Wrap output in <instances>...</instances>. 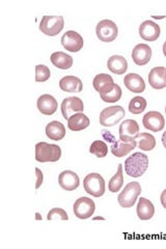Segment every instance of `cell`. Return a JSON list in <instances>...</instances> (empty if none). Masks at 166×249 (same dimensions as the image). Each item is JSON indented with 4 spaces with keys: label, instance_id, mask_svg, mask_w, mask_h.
<instances>
[{
    "label": "cell",
    "instance_id": "cell-32",
    "mask_svg": "<svg viewBox=\"0 0 166 249\" xmlns=\"http://www.w3.org/2000/svg\"><path fill=\"white\" fill-rule=\"evenodd\" d=\"M51 73L48 67L44 65H37L36 67V81L37 82H45L50 78Z\"/></svg>",
    "mask_w": 166,
    "mask_h": 249
},
{
    "label": "cell",
    "instance_id": "cell-18",
    "mask_svg": "<svg viewBox=\"0 0 166 249\" xmlns=\"http://www.w3.org/2000/svg\"><path fill=\"white\" fill-rule=\"evenodd\" d=\"M148 82L155 89L166 88V68L156 67L152 69L148 74Z\"/></svg>",
    "mask_w": 166,
    "mask_h": 249
},
{
    "label": "cell",
    "instance_id": "cell-30",
    "mask_svg": "<svg viewBox=\"0 0 166 249\" xmlns=\"http://www.w3.org/2000/svg\"><path fill=\"white\" fill-rule=\"evenodd\" d=\"M90 153L97 156L98 158H104L108 154V145L102 140H94L91 144Z\"/></svg>",
    "mask_w": 166,
    "mask_h": 249
},
{
    "label": "cell",
    "instance_id": "cell-16",
    "mask_svg": "<svg viewBox=\"0 0 166 249\" xmlns=\"http://www.w3.org/2000/svg\"><path fill=\"white\" fill-rule=\"evenodd\" d=\"M152 58V49L147 44H138L132 51V59L137 66H145Z\"/></svg>",
    "mask_w": 166,
    "mask_h": 249
},
{
    "label": "cell",
    "instance_id": "cell-24",
    "mask_svg": "<svg viewBox=\"0 0 166 249\" xmlns=\"http://www.w3.org/2000/svg\"><path fill=\"white\" fill-rule=\"evenodd\" d=\"M46 135L48 138L58 142L66 136V128L60 122H50L46 127Z\"/></svg>",
    "mask_w": 166,
    "mask_h": 249
},
{
    "label": "cell",
    "instance_id": "cell-6",
    "mask_svg": "<svg viewBox=\"0 0 166 249\" xmlns=\"http://www.w3.org/2000/svg\"><path fill=\"white\" fill-rule=\"evenodd\" d=\"M84 190L90 196L94 197H100L105 193V181L99 174H90L83 180Z\"/></svg>",
    "mask_w": 166,
    "mask_h": 249
},
{
    "label": "cell",
    "instance_id": "cell-3",
    "mask_svg": "<svg viewBox=\"0 0 166 249\" xmlns=\"http://www.w3.org/2000/svg\"><path fill=\"white\" fill-rule=\"evenodd\" d=\"M102 133H103V137L111 143L110 150H111V153L117 158H122V157H125V156H127L129 153H131L134 149H135L137 145V140L132 142H125L121 139L116 140L109 131L103 130Z\"/></svg>",
    "mask_w": 166,
    "mask_h": 249
},
{
    "label": "cell",
    "instance_id": "cell-34",
    "mask_svg": "<svg viewBox=\"0 0 166 249\" xmlns=\"http://www.w3.org/2000/svg\"><path fill=\"white\" fill-rule=\"evenodd\" d=\"M36 174H37V185H36V189H38L39 187L43 184V173L41 169H38L37 167L36 168Z\"/></svg>",
    "mask_w": 166,
    "mask_h": 249
},
{
    "label": "cell",
    "instance_id": "cell-26",
    "mask_svg": "<svg viewBox=\"0 0 166 249\" xmlns=\"http://www.w3.org/2000/svg\"><path fill=\"white\" fill-rule=\"evenodd\" d=\"M123 95V91L120 85L117 84H112L107 90L103 91L100 93L101 99L104 101L106 103H115L117 101H120Z\"/></svg>",
    "mask_w": 166,
    "mask_h": 249
},
{
    "label": "cell",
    "instance_id": "cell-36",
    "mask_svg": "<svg viewBox=\"0 0 166 249\" xmlns=\"http://www.w3.org/2000/svg\"><path fill=\"white\" fill-rule=\"evenodd\" d=\"M162 143H163V146L166 149V131L163 133L162 135Z\"/></svg>",
    "mask_w": 166,
    "mask_h": 249
},
{
    "label": "cell",
    "instance_id": "cell-1",
    "mask_svg": "<svg viewBox=\"0 0 166 249\" xmlns=\"http://www.w3.org/2000/svg\"><path fill=\"white\" fill-rule=\"evenodd\" d=\"M148 167V157L144 153H134L125 161V171L129 177L140 178Z\"/></svg>",
    "mask_w": 166,
    "mask_h": 249
},
{
    "label": "cell",
    "instance_id": "cell-38",
    "mask_svg": "<svg viewBox=\"0 0 166 249\" xmlns=\"http://www.w3.org/2000/svg\"><path fill=\"white\" fill-rule=\"evenodd\" d=\"M93 220H105V218H103V217H94Z\"/></svg>",
    "mask_w": 166,
    "mask_h": 249
},
{
    "label": "cell",
    "instance_id": "cell-41",
    "mask_svg": "<svg viewBox=\"0 0 166 249\" xmlns=\"http://www.w3.org/2000/svg\"><path fill=\"white\" fill-rule=\"evenodd\" d=\"M165 112H166V107H165Z\"/></svg>",
    "mask_w": 166,
    "mask_h": 249
},
{
    "label": "cell",
    "instance_id": "cell-8",
    "mask_svg": "<svg viewBox=\"0 0 166 249\" xmlns=\"http://www.w3.org/2000/svg\"><path fill=\"white\" fill-rule=\"evenodd\" d=\"M96 34L101 42L110 43L113 42L116 38L118 35V28L113 21L102 20L98 23Z\"/></svg>",
    "mask_w": 166,
    "mask_h": 249
},
{
    "label": "cell",
    "instance_id": "cell-12",
    "mask_svg": "<svg viewBox=\"0 0 166 249\" xmlns=\"http://www.w3.org/2000/svg\"><path fill=\"white\" fill-rule=\"evenodd\" d=\"M61 44L64 48L70 52H78L83 48V38L78 33L74 30H69L62 36Z\"/></svg>",
    "mask_w": 166,
    "mask_h": 249
},
{
    "label": "cell",
    "instance_id": "cell-33",
    "mask_svg": "<svg viewBox=\"0 0 166 249\" xmlns=\"http://www.w3.org/2000/svg\"><path fill=\"white\" fill-rule=\"evenodd\" d=\"M47 219L48 220H55V219H60V220H68L69 216L65 210L60 208H54L47 215Z\"/></svg>",
    "mask_w": 166,
    "mask_h": 249
},
{
    "label": "cell",
    "instance_id": "cell-35",
    "mask_svg": "<svg viewBox=\"0 0 166 249\" xmlns=\"http://www.w3.org/2000/svg\"><path fill=\"white\" fill-rule=\"evenodd\" d=\"M160 200H161V204H162L163 208H165V209H166V189H165V190H163V192L161 193Z\"/></svg>",
    "mask_w": 166,
    "mask_h": 249
},
{
    "label": "cell",
    "instance_id": "cell-15",
    "mask_svg": "<svg viewBox=\"0 0 166 249\" xmlns=\"http://www.w3.org/2000/svg\"><path fill=\"white\" fill-rule=\"evenodd\" d=\"M59 186L64 190L73 191L80 185V180L76 173L72 170H65L58 177Z\"/></svg>",
    "mask_w": 166,
    "mask_h": 249
},
{
    "label": "cell",
    "instance_id": "cell-31",
    "mask_svg": "<svg viewBox=\"0 0 166 249\" xmlns=\"http://www.w3.org/2000/svg\"><path fill=\"white\" fill-rule=\"evenodd\" d=\"M147 108V100L142 97L133 98L129 103V111L133 114L144 112Z\"/></svg>",
    "mask_w": 166,
    "mask_h": 249
},
{
    "label": "cell",
    "instance_id": "cell-29",
    "mask_svg": "<svg viewBox=\"0 0 166 249\" xmlns=\"http://www.w3.org/2000/svg\"><path fill=\"white\" fill-rule=\"evenodd\" d=\"M124 185V175H123V164L118 165L117 173L111 178L108 183V189L110 192L115 193L120 191Z\"/></svg>",
    "mask_w": 166,
    "mask_h": 249
},
{
    "label": "cell",
    "instance_id": "cell-22",
    "mask_svg": "<svg viewBox=\"0 0 166 249\" xmlns=\"http://www.w3.org/2000/svg\"><path fill=\"white\" fill-rule=\"evenodd\" d=\"M107 68L116 75H123L128 70V61L122 55H112L107 61Z\"/></svg>",
    "mask_w": 166,
    "mask_h": 249
},
{
    "label": "cell",
    "instance_id": "cell-4",
    "mask_svg": "<svg viewBox=\"0 0 166 249\" xmlns=\"http://www.w3.org/2000/svg\"><path fill=\"white\" fill-rule=\"evenodd\" d=\"M141 193V186L138 182H132L125 186L124 190L117 196L118 204L123 208H132Z\"/></svg>",
    "mask_w": 166,
    "mask_h": 249
},
{
    "label": "cell",
    "instance_id": "cell-27",
    "mask_svg": "<svg viewBox=\"0 0 166 249\" xmlns=\"http://www.w3.org/2000/svg\"><path fill=\"white\" fill-rule=\"evenodd\" d=\"M112 84H114L112 77L107 74H99L93 78V81H92L94 89H96L99 93H102L103 91L107 90Z\"/></svg>",
    "mask_w": 166,
    "mask_h": 249
},
{
    "label": "cell",
    "instance_id": "cell-11",
    "mask_svg": "<svg viewBox=\"0 0 166 249\" xmlns=\"http://www.w3.org/2000/svg\"><path fill=\"white\" fill-rule=\"evenodd\" d=\"M60 108L64 119L69 120L74 112H82L84 110V104L80 98L69 97L62 101Z\"/></svg>",
    "mask_w": 166,
    "mask_h": 249
},
{
    "label": "cell",
    "instance_id": "cell-20",
    "mask_svg": "<svg viewBox=\"0 0 166 249\" xmlns=\"http://www.w3.org/2000/svg\"><path fill=\"white\" fill-rule=\"evenodd\" d=\"M59 88L62 91L80 92L83 89L82 81L75 76H65L59 81Z\"/></svg>",
    "mask_w": 166,
    "mask_h": 249
},
{
    "label": "cell",
    "instance_id": "cell-17",
    "mask_svg": "<svg viewBox=\"0 0 166 249\" xmlns=\"http://www.w3.org/2000/svg\"><path fill=\"white\" fill-rule=\"evenodd\" d=\"M57 101L51 95H42L37 99V109L44 115H52L57 110Z\"/></svg>",
    "mask_w": 166,
    "mask_h": 249
},
{
    "label": "cell",
    "instance_id": "cell-25",
    "mask_svg": "<svg viewBox=\"0 0 166 249\" xmlns=\"http://www.w3.org/2000/svg\"><path fill=\"white\" fill-rule=\"evenodd\" d=\"M51 62L56 67L61 70H69L73 66V57L68 55L67 53L64 52H54L51 55Z\"/></svg>",
    "mask_w": 166,
    "mask_h": 249
},
{
    "label": "cell",
    "instance_id": "cell-40",
    "mask_svg": "<svg viewBox=\"0 0 166 249\" xmlns=\"http://www.w3.org/2000/svg\"><path fill=\"white\" fill-rule=\"evenodd\" d=\"M37 220L41 219V217H39V214H38V213H37Z\"/></svg>",
    "mask_w": 166,
    "mask_h": 249
},
{
    "label": "cell",
    "instance_id": "cell-9",
    "mask_svg": "<svg viewBox=\"0 0 166 249\" xmlns=\"http://www.w3.org/2000/svg\"><path fill=\"white\" fill-rule=\"evenodd\" d=\"M94 210H96V205L93 200L85 196L78 198L73 207L74 214L79 219H88L93 215Z\"/></svg>",
    "mask_w": 166,
    "mask_h": 249
},
{
    "label": "cell",
    "instance_id": "cell-13",
    "mask_svg": "<svg viewBox=\"0 0 166 249\" xmlns=\"http://www.w3.org/2000/svg\"><path fill=\"white\" fill-rule=\"evenodd\" d=\"M160 26L155 22L147 20L141 23L139 27V36L148 42H154L160 36Z\"/></svg>",
    "mask_w": 166,
    "mask_h": 249
},
{
    "label": "cell",
    "instance_id": "cell-23",
    "mask_svg": "<svg viewBox=\"0 0 166 249\" xmlns=\"http://www.w3.org/2000/svg\"><path fill=\"white\" fill-rule=\"evenodd\" d=\"M90 119L83 112H77L68 120V128L72 131H81L90 126Z\"/></svg>",
    "mask_w": 166,
    "mask_h": 249
},
{
    "label": "cell",
    "instance_id": "cell-2",
    "mask_svg": "<svg viewBox=\"0 0 166 249\" xmlns=\"http://www.w3.org/2000/svg\"><path fill=\"white\" fill-rule=\"evenodd\" d=\"M61 157V149L57 144L38 142L36 145V160L38 162H56Z\"/></svg>",
    "mask_w": 166,
    "mask_h": 249
},
{
    "label": "cell",
    "instance_id": "cell-14",
    "mask_svg": "<svg viewBox=\"0 0 166 249\" xmlns=\"http://www.w3.org/2000/svg\"><path fill=\"white\" fill-rule=\"evenodd\" d=\"M144 126L153 132H160L165 126L164 116L158 111H149L144 116Z\"/></svg>",
    "mask_w": 166,
    "mask_h": 249
},
{
    "label": "cell",
    "instance_id": "cell-7",
    "mask_svg": "<svg viewBox=\"0 0 166 249\" xmlns=\"http://www.w3.org/2000/svg\"><path fill=\"white\" fill-rule=\"evenodd\" d=\"M125 116V109L122 106H111L103 109L100 113V124L103 127H113Z\"/></svg>",
    "mask_w": 166,
    "mask_h": 249
},
{
    "label": "cell",
    "instance_id": "cell-19",
    "mask_svg": "<svg viewBox=\"0 0 166 249\" xmlns=\"http://www.w3.org/2000/svg\"><path fill=\"white\" fill-rule=\"evenodd\" d=\"M124 83L126 85V88L132 92L139 93L145 91L146 89V83L144 78L137 74L130 73L128 75H126L124 78Z\"/></svg>",
    "mask_w": 166,
    "mask_h": 249
},
{
    "label": "cell",
    "instance_id": "cell-21",
    "mask_svg": "<svg viewBox=\"0 0 166 249\" xmlns=\"http://www.w3.org/2000/svg\"><path fill=\"white\" fill-rule=\"evenodd\" d=\"M155 214V207L152 201L141 197L138 200L137 205V216L140 220H149L152 219Z\"/></svg>",
    "mask_w": 166,
    "mask_h": 249
},
{
    "label": "cell",
    "instance_id": "cell-10",
    "mask_svg": "<svg viewBox=\"0 0 166 249\" xmlns=\"http://www.w3.org/2000/svg\"><path fill=\"white\" fill-rule=\"evenodd\" d=\"M120 139L125 142H132L137 139L139 133V124L134 120H126L120 126Z\"/></svg>",
    "mask_w": 166,
    "mask_h": 249
},
{
    "label": "cell",
    "instance_id": "cell-39",
    "mask_svg": "<svg viewBox=\"0 0 166 249\" xmlns=\"http://www.w3.org/2000/svg\"><path fill=\"white\" fill-rule=\"evenodd\" d=\"M154 19H163L165 18V16H160V17H158V16H153Z\"/></svg>",
    "mask_w": 166,
    "mask_h": 249
},
{
    "label": "cell",
    "instance_id": "cell-37",
    "mask_svg": "<svg viewBox=\"0 0 166 249\" xmlns=\"http://www.w3.org/2000/svg\"><path fill=\"white\" fill-rule=\"evenodd\" d=\"M162 50H163V54H164L165 57H166V42L163 44V48H162Z\"/></svg>",
    "mask_w": 166,
    "mask_h": 249
},
{
    "label": "cell",
    "instance_id": "cell-28",
    "mask_svg": "<svg viewBox=\"0 0 166 249\" xmlns=\"http://www.w3.org/2000/svg\"><path fill=\"white\" fill-rule=\"evenodd\" d=\"M138 147L142 151H152L156 146V138L149 133H141L137 137Z\"/></svg>",
    "mask_w": 166,
    "mask_h": 249
},
{
    "label": "cell",
    "instance_id": "cell-5",
    "mask_svg": "<svg viewBox=\"0 0 166 249\" xmlns=\"http://www.w3.org/2000/svg\"><path fill=\"white\" fill-rule=\"evenodd\" d=\"M65 27V20L61 16H44L39 23V30L46 36H57Z\"/></svg>",
    "mask_w": 166,
    "mask_h": 249
}]
</instances>
